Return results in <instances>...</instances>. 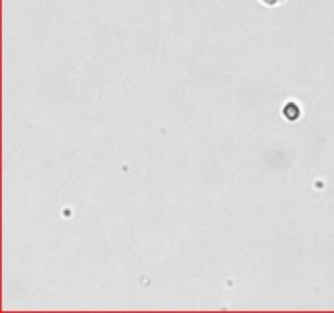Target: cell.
<instances>
[{
    "label": "cell",
    "instance_id": "1",
    "mask_svg": "<svg viewBox=\"0 0 334 313\" xmlns=\"http://www.w3.org/2000/svg\"><path fill=\"white\" fill-rule=\"evenodd\" d=\"M258 2L262 4V5H266V7H277V5L286 2V0H258Z\"/></svg>",
    "mask_w": 334,
    "mask_h": 313
}]
</instances>
